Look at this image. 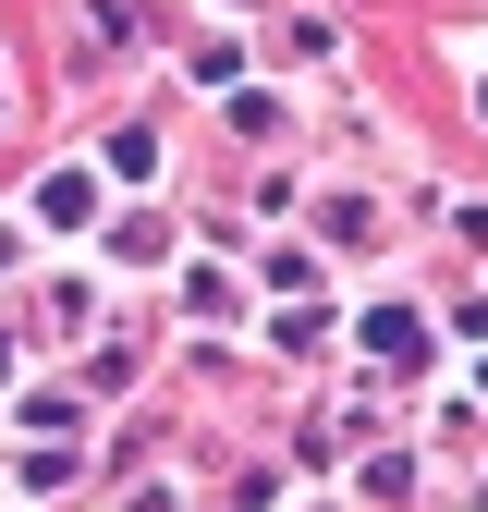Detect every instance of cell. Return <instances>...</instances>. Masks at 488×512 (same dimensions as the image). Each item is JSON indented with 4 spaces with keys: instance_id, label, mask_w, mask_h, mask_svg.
Returning <instances> with one entry per match:
<instances>
[{
    "instance_id": "3",
    "label": "cell",
    "mask_w": 488,
    "mask_h": 512,
    "mask_svg": "<svg viewBox=\"0 0 488 512\" xmlns=\"http://www.w3.org/2000/svg\"><path fill=\"white\" fill-rule=\"evenodd\" d=\"M110 171H122V183H147V171H159V135H147V122H122V135H110Z\"/></svg>"
},
{
    "instance_id": "5",
    "label": "cell",
    "mask_w": 488,
    "mask_h": 512,
    "mask_svg": "<svg viewBox=\"0 0 488 512\" xmlns=\"http://www.w3.org/2000/svg\"><path fill=\"white\" fill-rule=\"evenodd\" d=\"M0 378H13V342H0Z\"/></svg>"
},
{
    "instance_id": "4",
    "label": "cell",
    "mask_w": 488,
    "mask_h": 512,
    "mask_svg": "<svg viewBox=\"0 0 488 512\" xmlns=\"http://www.w3.org/2000/svg\"><path fill=\"white\" fill-rule=\"evenodd\" d=\"M0 269H13V232H0Z\"/></svg>"
},
{
    "instance_id": "6",
    "label": "cell",
    "mask_w": 488,
    "mask_h": 512,
    "mask_svg": "<svg viewBox=\"0 0 488 512\" xmlns=\"http://www.w3.org/2000/svg\"><path fill=\"white\" fill-rule=\"evenodd\" d=\"M476 110H488V86H476Z\"/></svg>"
},
{
    "instance_id": "2",
    "label": "cell",
    "mask_w": 488,
    "mask_h": 512,
    "mask_svg": "<svg viewBox=\"0 0 488 512\" xmlns=\"http://www.w3.org/2000/svg\"><path fill=\"white\" fill-rule=\"evenodd\" d=\"M37 220H49V232L98 220V183H86V171H49V183H37Z\"/></svg>"
},
{
    "instance_id": "1",
    "label": "cell",
    "mask_w": 488,
    "mask_h": 512,
    "mask_svg": "<svg viewBox=\"0 0 488 512\" xmlns=\"http://www.w3.org/2000/svg\"><path fill=\"white\" fill-rule=\"evenodd\" d=\"M366 354H379V366H415L427 354V317L415 305H379V317H366Z\"/></svg>"
}]
</instances>
